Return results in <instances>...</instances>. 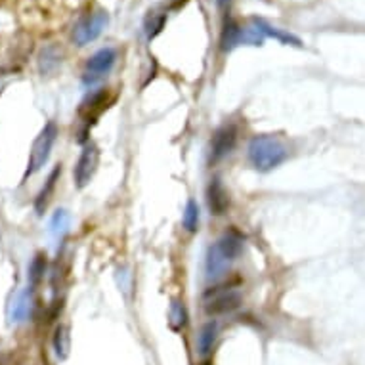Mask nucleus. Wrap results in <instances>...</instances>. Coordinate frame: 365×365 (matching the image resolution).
<instances>
[{
	"label": "nucleus",
	"mask_w": 365,
	"mask_h": 365,
	"mask_svg": "<svg viewBox=\"0 0 365 365\" xmlns=\"http://www.w3.org/2000/svg\"><path fill=\"white\" fill-rule=\"evenodd\" d=\"M35 300H33V289H24L12 299V304L8 308V316L12 324H24L33 314Z\"/></svg>",
	"instance_id": "nucleus-10"
},
{
	"label": "nucleus",
	"mask_w": 365,
	"mask_h": 365,
	"mask_svg": "<svg viewBox=\"0 0 365 365\" xmlns=\"http://www.w3.org/2000/svg\"><path fill=\"white\" fill-rule=\"evenodd\" d=\"M168 324L174 331H182L186 329L187 325V310L184 302L180 300H173L170 304V310H168Z\"/></svg>",
	"instance_id": "nucleus-17"
},
{
	"label": "nucleus",
	"mask_w": 365,
	"mask_h": 365,
	"mask_svg": "<svg viewBox=\"0 0 365 365\" xmlns=\"http://www.w3.org/2000/svg\"><path fill=\"white\" fill-rule=\"evenodd\" d=\"M58 134H60V130H58V125H56L54 120H48L46 125L42 126V130L38 132V136H36L33 145H31L29 161H27L24 180L31 178L33 174L42 170V167L48 163L52 150H54L56 145V140H58Z\"/></svg>",
	"instance_id": "nucleus-3"
},
{
	"label": "nucleus",
	"mask_w": 365,
	"mask_h": 365,
	"mask_svg": "<svg viewBox=\"0 0 365 365\" xmlns=\"http://www.w3.org/2000/svg\"><path fill=\"white\" fill-rule=\"evenodd\" d=\"M235 144H237V128L234 125L220 126L210 140V165H216L230 155L235 150Z\"/></svg>",
	"instance_id": "nucleus-9"
},
{
	"label": "nucleus",
	"mask_w": 365,
	"mask_h": 365,
	"mask_svg": "<svg viewBox=\"0 0 365 365\" xmlns=\"http://www.w3.org/2000/svg\"><path fill=\"white\" fill-rule=\"evenodd\" d=\"M115 63H117V50L111 46L98 50L96 54H92L86 61L84 67V83L94 84L98 81H102L103 77H108L109 73L113 71Z\"/></svg>",
	"instance_id": "nucleus-8"
},
{
	"label": "nucleus",
	"mask_w": 365,
	"mask_h": 365,
	"mask_svg": "<svg viewBox=\"0 0 365 365\" xmlns=\"http://www.w3.org/2000/svg\"><path fill=\"white\" fill-rule=\"evenodd\" d=\"M113 102L111 92L108 88H98L94 92H90L88 96L84 98L81 106H78V120L83 123V130L86 132L90 126L94 125L106 109L109 108V103Z\"/></svg>",
	"instance_id": "nucleus-5"
},
{
	"label": "nucleus",
	"mask_w": 365,
	"mask_h": 365,
	"mask_svg": "<svg viewBox=\"0 0 365 365\" xmlns=\"http://www.w3.org/2000/svg\"><path fill=\"white\" fill-rule=\"evenodd\" d=\"M60 176H61V165H58V167H54V170L50 173V176L46 178V182H44V186H42V190L38 192V195H36L35 199L36 215H44V210H46L50 199H52V195H54L56 192V184L60 182Z\"/></svg>",
	"instance_id": "nucleus-13"
},
{
	"label": "nucleus",
	"mask_w": 365,
	"mask_h": 365,
	"mask_svg": "<svg viewBox=\"0 0 365 365\" xmlns=\"http://www.w3.org/2000/svg\"><path fill=\"white\" fill-rule=\"evenodd\" d=\"M58 66V56H56L54 48H46L42 50L41 54V71L42 73H50L54 67Z\"/></svg>",
	"instance_id": "nucleus-20"
},
{
	"label": "nucleus",
	"mask_w": 365,
	"mask_h": 365,
	"mask_svg": "<svg viewBox=\"0 0 365 365\" xmlns=\"http://www.w3.org/2000/svg\"><path fill=\"white\" fill-rule=\"evenodd\" d=\"M46 269H48V258L44 252H38L35 255V258L31 260L29 264V274H27V279H29V289L38 287L46 276Z\"/></svg>",
	"instance_id": "nucleus-14"
},
{
	"label": "nucleus",
	"mask_w": 365,
	"mask_h": 365,
	"mask_svg": "<svg viewBox=\"0 0 365 365\" xmlns=\"http://www.w3.org/2000/svg\"><path fill=\"white\" fill-rule=\"evenodd\" d=\"M243 302L241 291L235 285L210 287L203 294V310L207 316H224L237 310Z\"/></svg>",
	"instance_id": "nucleus-4"
},
{
	"label": "nucleus",
	"mask_w": 365,
	"mask_h": 365,
	"mask_svg": "<svg viewBox=\"0 0 365 365\" xmlns=\"http://www.w3.org/2000/svg\"><path fill=\"white\" fill-rule=\"evenodd\" d=\"M243 251V237L237 232H227L216 240L207 251L205 258V274L209 282H220L226 276L232 264L240 258Z\"/></svg>",
	"instance_id": "nucleus-1"
},
{
	"label": "nucleus",
	"mask_w": 365,
	"mask_h": 365,
	"mask_svg": "<svg viewBox=\"0 0 365 365\" xmlns=\"http://www.w3.org/2000/svg\"><path fill=\"white\" fill-rule=\"evenodd\" d=\"M167 24V12L165 10H151L148 16H145V21H144V31H145V36L148 38H155L159 33L163 31Z\"/></svg>",
	"instance_id": "nucleus-16"
},
{
	"label": "nucleus",
	"mask_w": 365,
	"mask_h": 365,
	"mask_svg": "<svg viewBox=\"0 0 365 365\" xmlns=\"http://www.w3.org/2000/svg\"><path fill=\"white\" fill-rule=\"evenodd\" d=\"M182 226L190 234H195L199 230V205L190 199L184 209V216H182Z\"/></svg>",
	"instance_id": "nucleus-19"
},
{
	"label": "nucleus",
	"mask_w": 365,
	"mask_h": 365,
	"mask_svg": "<svg viewBox=\"0 0 365 365\" xmlns=\"http://www.w3.org/2000/svg\"><path fill=\"white\" fill-rule=\"evenodd\" d=\"M207 203H209L210 215H226L227 207H230V195L218 178L210 180L209 187H207Z\"/></svg>",
	"instance_id": "nucleus-11"
},
{
	"label": "nucleus",
	"mask_w": 365,
	"mask_h": 365,
	"mask_svg": "<svg viewBox=\"0 0 365 365\" xmlns=\"http://www.w3.org/2000/svg\"><path fill=\"white\" fill-rule=\"evenodd\" d=\"M98 165H100V150L94 142H86L77 163H75V168H73V180L78 190H84L88 186L90 180L96 174Z\"/></svg>",
	"instance_id": "nucleus-6"
},
{
	"label": "nucleus",
	"mask_w": 365,
	"mask_h": 365,
	"mask_svg": "<svg viewBox=\"0 0 365 365\" xmlns=\"http://www.w3.org/2000/svg\"><path fill=\"white\" fill-rule=\"evenodd\" d=\"M109 16L106 12H94L86 14L78 19L75 29H73V41L77 46H86L90 42H94L98 36L102 35L103 29L108 27Z\"/></svg>",
	"instance_id": "nucleus-7"
},
{
	"label": "nucleus",
	"mask_w": 365,
	"mask_h": 365,
	"mask_svg": "<svg viewBox=\"0 0 365 365\" xmlns=\"http://www.w3.org/2000/svg\"><path fill=\"white\" fill-rule=\"evenodd\" d=\"M218 336H220V327H218V324H216V322H212V319H210V322H207V324L201 327V331H199V335H197V354L199 356H203V358L210 356V354H212V350H215Z\"/></svg>",
	"instance_id": "nucleus-12"
},
{
	"label": "nucleus",
	"mask_w": 365,
	"mask_h": 365,
	"mask_svg": "<svg viewBox=\"0 0 365 365\" xmlns=\"http://www.w3.org/2000/svg\"><path fill=\"white\" fill-rule=\"evenodd\" d=\"M247 157L251 167L258 173H272L274 168L287 161L289 150L283 140L272 134H260L251 138L247 145Z\"/></svg>",
	"instance_id": "nucleus-2"
},
{
	"label": "nucleus",
	"mask_w": 365,
	"mask_h": 365,
	"mask_svg": "<svg viewBox=\"0 0 365 365\" xmlns=\"http://www.w3.org/2000/svg\"><path fill=\"white\" fill-rule=\"evenodd\" d=\"M69 224H71V216L66 209H58L50 218V234L54 237H61L63 234H67L69 230Z\"/></svg>",
	"instance_id": "nucleus-18"
},
{
	"label": "nucleus",
	"mask_w": 365,
	"mask_h": 365,
	"mask_svg": "<svg viewBox=\"0 0 365 365\" xmlns=\"http://www.w3.org/2000/svg\"><path fill=\"white\" fill-rule=\"evenodd\" d=\"M52 344H54V354L58 359H67L69 354H71V335H69V329L66 325H58L54 331V339H52Z\"/></svg>",
	"instance_id": "nucleus-15"
}]
</instances>
